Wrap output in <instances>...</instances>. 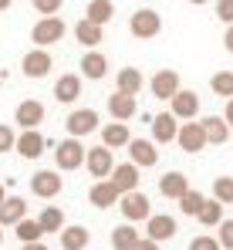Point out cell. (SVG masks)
Returning a JSON list of instances; mask_svg holds the SVG:
<instances>
[{"label": "cell", "instance_id": "obj_44", "mask_svg": "<svg viewBox=\"0 0 233 250\" xmlns=\"http://www.w3.org/2000/svg\"><path fill=\"white\" fill-rule=\"evenodd\" d=\"M223 44H227V51L233 54V24H227V34H223Z\"/></svg>", "mask_w": 233, "mask_h": 250}, {"label": "cell", "instance_id": "obj_6", "mask_svg": "<svg viewBox=\"0 0 233 250\" xmlns=\"http://www.w3.org/2000/svg\"><path fill=\"white\" fill-rule=\"evenodd\" d=\"M64 21L61 17H41L38 24H34V31H31V41L38 44V47H47V44H58L64 38Z\"/></svg>", "mask_w": 233, "mask_h": 250}, {"label": "cell", "instance_id": "obj_14", "mask_svg": "<svg viewBox=\"0 0 233 250\" xmlns=\"http://www.w3.org/2000/svg\"><path fill=\"white\" fill-rule=\"evenodd\" d=\"M146 237L155 240V244L172 240V237H176V220H172L169 213H152V216L146 220Z\"/></svg>", "mask_w": 233, "mask_h": 250}, {"label": "cell", "instance_id": "obj_15", "mask_svg": "<svg viewBox=\"0 0 233 250\" xmlns=\"http://www.w3.org/2000/svg\"><path fill=\"white\" fill-rule=\"evenodd\" d=\"M179 88H183V84H179V71H169V68L155 71L152 82H149V91H152L155 98H162V102H169Z\"/></svg>", "mask_w": 233, "mask_h": 250}, {"label": "cell", "instance_id": "obj_42", "mask_svg": "<svg viewBox=\"0 0 233 250\" xmlns=\"http://www.w3.org/2000/svg\"><path fill=\"white\" fill-rule=\"evenodd\" d=\"M132 250H159V244H155V240H149V237H139V244H135Z\"/></svg>", "mask_w": 233, "mask_h": 250}, {"label": "cell", "instance_id": "obj_3", "mask_svg": "<svg viewBox=\"0 0 233 250\" xmlns=\"http://www.w3.org/2000/svg\"><path fill=\"white\" fill-rule=\"evenodd\" d=\"M118 209H122L125 223H139V220H149V216H152V203H149V196L139 193V189L122 193V196H118Z\"/></svg>", "mask_w": 233, "mask_h": 250}, {"label": "cell", "instance_id": "obj_21", "mask_svg": "<svg viewBox=\"0 0 233 250\" xmlns=\"http://www.w3.org/2000/svg\"><path fill=\"white\" fill-rule=\"evenodd\" d=\"M78 98H81V75H61V78L54 82V102L71 105Z\"/></svg>", "mask_w": 233, "mask_h": 250}, {"label": "cell", "instance_id": "obj_32", "mask_svg": "<svg viewBox=\"0 0 233 250\" xmlns=\"http://www.w3.org/2000/svg\"><path fill=\"white\" fill-rule=\"evenodd\" d=\"M14 233H17V240H21V244H34V240L44 237L41 223H38V220H31V216H24L21 223H14Z\"/></svg>", "mask_w": 233, "mask_h": 250}, {"label": "cell", "instance_id": "obj_9", "mask_svg": "<svg viewBox=\"0 0 233 250\" xmlns=\"http://www.w3.org/2000/svg\"><path fill=\"white\" fill-rule=\"evenodd\" d=\"M47 146H51V142L41 135L38 128H24V132L17 135V142H14V152L24 156V159H41Z\"/></svg>", "mask_w": 233, "mask_h": 250}, {"label": "cell", "instance_id": "obj_45", "mask_svg": "<svg viewBox=\"0 0 233 250\" xmlns=\"http://www.w3.org/2000/svg\"><path fill=\"white\" fill-rule=\"evenodd\" d=\"M21 250H47L44 240H34V244H21Z\"/></svg>", "mask_w": 233, "mask_h": 250}, {"label": "cell", "instance_id": "obj_47", "mask_svg": "<svg viewBox=\"0 0 233 250\" xmlns=\"http://www.w3.org/2000/svg\"><path fill=\"white\" fill-rule=\"evenodd\" d=\"M3 196H7V189H3V183H0V203H3Z\"/></svg>", "mask_w": 233, "mask_h": 250}, {"label": "cell", "instance_id": "obj_19", "mask_svg": "<svg viewBox=\"0 0 233 250\" xmlns=\"http://www.w3.org/2000/svg\"><path fill=\"white\" fill-rule=\"evenodd\" d=\"M105 108H108L112 122H128V119H135V112H139L135 98H132V95H122V91H115V95L105 102Z\"/></svg>", "mask_w": 233, "mask_h": 250}, {"label": "cell", "instance_id": "obj_2", "mask_svg": "<svg viewBox=\"0 0 233 250\" xmlns=\"http://www.w3.org/2000/svg\"><path fill=\"white\" fill-rule=\"evenodd\" d=\"M85 146H81V139H64V142H58L54 146V163H58V172H71V169L85 166Z\"/></svg>", "mask_w": 233, "mask_h": 250}, {"label": "cell", "instance_id": "obj_36", "mask_svg": "<svg viewBox=\"0 0 233 250\" xmlns=\"http://www.w3.org/2000/svg\"><path fill=\"white\" fill-rule=\"evenodd\" d=\"M213 200L223 203V207H230V203H233V176H220V179H213Z\"/></svg>", "mask_w": 233, "mask_h": 250}, {"label": "cell", "instance_id": "obj_12", "mask_svg": "<svg viewBox=\"0 0 233 250\" xmlns=\"http://www.w3.org/2000/svg\"><path fill=\"white\" fill-rule=\"evenodd\" d=\"M78 75H81V78H88V82H102V78L108 75V58H105L98 47L85 51L81 64H78Z\"/></svg>", "mask_w": 233, "mask_h": 250}, {"label": "cell", "instance_id": "obj_27", "mask_svg": "<svg viewBox=\"0 0 233 250\" xmlns=\"http://www.w3.org/2000/svg\"><path fill=\"white\" fill-rule=\"evenodd\" d=\"M75 38H78V44H85L91 51V47H98V44L105 41V27H98V24H91V21L81 17L75 24Z\"/></svg>", "mask_w": 233, "mask_h": 250}, {"label": "cell", "instance_id": "obj_16", "mask_svg": "<svg viewBox=\"0 0 233 250\" xmlns=\"http://www.w3.org/2000/svg\"><path fill=\"white\" fill-rule=\"evenodd\" d=\"M118 193L115 186H112V179H98L91 189H88V203L95 209H112V207H118Z\"/></svg>", "mask_w": 233, "mask_h": 250}, {"label": "cell", "instance_id": "obj_31", "mask_svg": "<svg viewBox=\"0 0 233 250\" xmlns=\"http://www.w3.org/2000/svg\"><path fill=\"white\" fill-rule=\"evenodd\" d=\"M38 223H41L44 233H61V230H64V213H61V207H44L41 216H38Z\"/></svg>", "mask_w": 233, "mask_h": 250}, {"label": "cell", "instance_id": "obj_37", "mask_svg": "<svg viewBox=\"0 0 233 250\" xmlns=\"http://www.w3.org/2000/svg\"><path fill=\"white\" fill-rule=\"evenodd\" d=\"M31 3H34V10L41 17H58V10L64 7V0H31Z\"/></svg>", "mask_w": 233, "mask_h": 250}, {"label": "cell", "instance_id": "obj_1", "mask_svg": "<svg viewBox=\"0 0 233 250\" xmlns=\"http://www.w3.org/2000/svg\"><path fill=\"white\" fill-rule=\"evenodd\" d=\"M159 31H162V17L152 7H139L128 21V34L139 41H152V38H159Z\"/></svg>", "mask_w": 233, "mask_h": 250}, {"label": "cell", "instance_id": "obj_4", "mask_svg": "<svg viewBox=\"0 0 233 250\" xmlns=\"http://www.w3.org/2000/svg\"><path fill=\"white\" fill-rule=\"evenodd\" d=\"M64 128H68V135H71V139H81V135L98 132V128H102V119H98V112H95V108H75V112L64 119Z\"/></svg>", "mask_w": 233, "mask_h": 250}, {"label": "cell", "instance_id": "obj_13", "mask_svg": "<svg viewBox=\"0 0 233 250\" xmlns=\"http://www.w3.org/2000/svg\"><path fill=\"white\" fill-rule=\"evenodd\" d=\"M125 149H128V163H135L139 169H149L159 163V149L152 139H132Z\"/></svg>", "mask_w": 233, "mask_h": 250}, {"label": "cell", "instance_id": "obj_11", "mask_svg": "<svg viewBox=\"0 0 233 250\" xmlns=\"http://www.w3.org/2000/svg\"><path fill=\"white\" fill-rule=\"evenodd\" d=\"M176 142H179V149L183 152H203L210 142H206V132H203V122H186V125H179V132H176Z\"/></svg>", "mask_w": 233, "mask_h": 250}, {"label": "cell", "instance_id": "obj_39", "mask_svg": "<svg viewBox=\"0 0 233 250\" xmlns=\"http://www.w3.org/2000/svg\"><path fill=\"white\" fill-rule=\"evenodd\" d=\"M190 250H223V247H220L216 237H206V233H203V237H193V240H190Z\"/></svg>", "mask_w": 233, "mask_h": 250}, {"label": "cell", "instance_id": "obj_29", "mask_svg": "<svg viewBox=\"0 0 233 250\" xmlns=\"http://www.w3.org/2000/svg\"><path fill=\"white\" fill-rule=\"evenodd\" d=\"M112 17H115V3H112V0H91V3L85 7V21H91V24H98V27H105Z\"/></svg>", "mask_w": 233, "mask_h": 250}, {"label": "cell", "instance_id": "obj_24", "mask_svg": "<svg viewBox=\"0 0 233 250\" xmlns=\"http://www.w3.org/2000/svg\"><path fill=\"white\" fill-rule=\"evenodd\" d=\"M132 142V132L125 122H112V125H102V146L105 149H125Z\"/></svg>", "mask_w": 233, "mask_h": 250}, {"label": "cell", "instance_id": "obj_41", "mask_svg": "<svg viewBox=\"0 0 233 250\" xmlns=\"http://www.w3.org/2000/svg\"><path fill=\"white\" fill-rule=\"evenodd\" d=\"M216 17L223 24H233V0H216Z\"/></svg>", "mask_w": 233, "mask_h": 250}, {"label": "cell", "instance_id": "obj_10", "mask_svg": "<svg viewBox=\"0 0 233 250\" xmlns=\"http://www.w3.org/2000/svg\"><path fill=\"white\" fill-rule=\"evenodd\" d=\"M85 166H88V172H91L95 179H108L112 169H115V156H112V149L95 146V149L85 152Z\"/></svg>", "mask_w": 233, "mask_h": 250}, {"label": "cell", "instance_id": "obj_18", "mask_svg": "<svg viewBox=\"0 0 233 250\" xmlns=\"http://www.w3.org/2000/svg\"><path fill=\"white\" fill-rule=\"evenodd\" d=\"M176 132H179V119L172 112H159L152 119V142H159V146L176 142Z\"/></svg>", "mask_w": 233, "mask_h": 250}, {"label": "cell", "instance_id": "obj_5", "mask_svg": "<svg viewBox=\"0 0 233 250\" xmlns=\"http://www.w3.org/2000/svg\"><path fill=\"white\" fill-rule=\"evenodd\" d=\"M61 189H64V179H61L58 169H38L31 176V193L41 196V200H54Z\"/></svg>", "mask_w": 233, "mask_h": 250}, {"label": "cell", "instance_id": "obj_20", "mask_svg": "<svg viewBox=\"0 0 233 250\" xmlns=\"http://www.w3.org/2000/svg\"><path fill=\"white\" fill-rule=\"evenodd\" d=\"M112 186H115L118 193H132V189H139V166L135 163H122V166L112 169Z\"/></svg>", "mask_w": 233, "mask_h": 250}, {"label": "cell", "instance_id": "obj_25", "mask_svg": "<svg viewBox=\"0 0 233 250\" xmlns=\"http://www.w3.org/2000/svg\"><path fill=\"white\" fill-rule=\"evenodd\" d=\"M88 244H91L88 227H81V223H64V230H61V247L64 250H85Z\"/></svg>", "mask_w": 233, "mask_h": 250}, {"label": "cell", "instance_id": "obj_48", "mask_svg": "<svg viewBox=\"0 0 233 250\" xmlns=\"http://www.w3.org/2000/svg\"><path fill=\"white\" fill-rule=\"evenodd\" d=\"M190 3H196V7H199V3H206V0H190Z\"/></svg>", "mask_w": 233, "mask_h": 250}, {"label": "cell", "instance_id": "obj_17", "mask_svg": "<svg viewBox=\"0 0 233 250\" xmlns=\"http://www.w3.org/2000/svg\"><path fill=\"white\" fill-rule=\"evenodd\" d=\"M14 122L21 125V132L24 128H38L44 122V105H41L38 98H24L21 105H17V112H14Z\"/></svg>", "mask_w": 233, "mask_h": 250}, {"label": "cell", "instance_id": "obj_35", "mask_svg": "<svg viewBox=\"0 0 233 250\" xmlns=\"http://www.w3.org/2000/svg\"><path fill=\"white\" fill-rule=\"evenodd\" d=\"M210 88H213V95H220V98H233V71H216V75L210 78Z\"/></svg>", "mask_w": 233, "mask_h": 250}, {"label": "cell", "instance_id": "obj_43", "mask_svg": "<svg viewBox=\"0 0 233 250\" xmlns=\"http://www.w3.org/2000/svg\"><path fill=\"white\" fill-rule=\"evenodd\" d=\"M223 122L233 128V98H227V112H223Z\"/></svg>", "mask_w": 233, "mask_h": 250}, {"label": "cell", "instance_id": "obj_28", "mask_svg": "<svg viewBox=\"0 0 233 250\" xmlns=\"http://www.w3.org/2000/svg\"><path fill=\"white\" fill-rule=\"evenodd\" d=\"M186 189H190V179H186L183 172H166V176L159 179V193H162L166 200H179Z\"/></svg>", "mask_w": 233, "mask_h": 250}, {"label": "cell", "instance_id": "obj_33", "mask_svg": "<svg viewBox=\"0 0 233 250\" xmlns=\"http://www.w3.org/2000/svg\"><path fill=\"white\" fill-rule=\"evenodd\" d=\"M176 203H179V213H183V216H196V213H199V207L206 203V196H203L199 189H193V186H190V189H186Z\"/></svg>", "mask_w": 233, "mask_h": 250}, {"label": "cell", "instance_id": "obj_8", "mask_svg": "<svg viewBox=\"0 0 233 250\" xmlns=\"http://www.w3.org/2000/svg\"><path fill=\"white\" fill-rule=\"evenodd\" d=\"M51 68H54V61H51V51L47 47H34V51H27L24 54V61H21V71L27 75V78H47L51 75Z\"/></svg>", "mask_w": 233, "mask_h": 250}, {"label": "cell", "instance_id": "obj_22", "mask_svg": "<svg viewBox=\"0 0 233 250\" xmlns=\"http://www.w3.org/2000/svg\"><path fill=\"white\" fill-rule=\"evenodd\" d=\"M142 88H146V78H142V71L132 68V64L122 68V71L115 75V91H122V95H132V98H135Z\"/></svg>", "mask_w": 233, "mask_h": 250}, {"label": "cell", "instance_id": "obj_23", "mask_svg": "<svg viewBox=\"0 0 233 250\" xmlns=\"http://www.w3.org/2000/svg\"><path fill=\"white\" fill-rule=\"evenodd\" d=\"M24 216H27L24 196H3V203H0V227H14V223H21Z\"/></svg>", "mask_w": 233, "mask_h": 250}, {"label": "cell", "instance_id": "obj_46", "mask_svg": "<svg viewBox=\"0 0 233 250\" xmlns=\"http://www.w3.org/2000/svg\"><path fill=\"white\" fill-rule=\"evenodd\" d=\"M10 3H14V0H0V10H7V7H10Z\"/></svg>", "mask_w": 233, "mask_h": 250}, {"label": "cell", "instance_id": "obj_30", "mask_svg": "<svg viewBox=\"0 0 233 250\" xmlns=\"http://www.w3.org/2000/svg\"><path fill=\"white\" fill-rule=\"evenodd\" d=\"M139 244V230H135V223H118L115 230H112V247L115 250H132Z\"/></svg>", "mask_w": 233, "mask_h": 250}, {"label": "cell", "instance_id": "obj_34", "mask_svg": "<svg viewBox=\"0 0 233 250\" xmlns=\"http://www.w3.org/2000/svg\"><path fill=\"white\" fill-rule=\"evenodd\" d=\"M196 220L203 223V227H220V220H223V203H216V200H206L199 213H196Z\"/></svg>", "mask_w": 233, "mask_h": 250}, {"label": "cell", "instance_id": "obj_7", "mask_svg": "<svg viewBox=\"0 0 233 250\" xmlns=\"http://www.w3.org/2000/svg\"><path fill=\"white\" fill-rule=\"evenodd\" d=\"M169 112L179 119V122H193L199 115V95L190 91V88H179L172 98H169Z\"/></svg>", "mask_w": 233, "mask_h": 250}, {"label": "cell", "instance_id": "obj_38", "mask_svg": "<svg viewBox=\"0 0 233 250\" xmlns=\"http://www.w3.org/2000/svg\"><path fill=\"white\" fill-rule=\"evenodd\" d=\"M220 247L223 250H233V220H220Z\"/></svg>", "mask_w": 233, "mask_h": 250}, {"label": "cell", "instance_id": "obj_26", "mask_svg": "<svg viewBox=\"0 0 233 250\" xmlns=\"http://www.w3.org/2000/svg\"><path fill=\"white\" fill-rule=\"evenodd\" d=\"M199 122H203V132H206V142L210 146H223L230 139V125L223 122V115H206Z\"/></svg>", "mask_w": 233, "mask_h": 250}, {"label": "cell", "instance_id": "obj_49", "mask_svg": "<svg viewBox=\"0 0 233 250\" xmlns=\"http://www.w3.org/2000/svg\"><path fill=\"white\" fill-rule=\"evenodd\" d=\"M0 244H3V227H0Z\"/></svg>", "mask_w": 233, "mask_h": 250}, {"label": "cell", "instance_id": "obj_40", "mask_svg": "<svg viewBox=\"0 0 233 250\" xmlns=\"http://www.w3.org/2000/svg\"><path fill=\"white\" fill-rule=\"evenodd\" d=\"M14 142H17L14 128L10 125H0V152H14Z\"/></svg>", "mask_w": 233, "mask_h": 250}]
</instances>
